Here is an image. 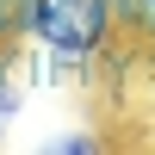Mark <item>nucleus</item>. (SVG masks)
I'll return each mask as SVG.
<instances>
[{"instance_id":"2","label":"nucleus","mask_w":155,"mask_h":155,"mask_svg":"<svg viewBox=\"0 0 155 155\" xmlns=\"http://www.w3.org/2000/svg\"><path fill=\"white\" fill-rule=\"evenodd\" d=\"M25 112V74L12 62V50H0V137L12 130V118Z\"/></svg>"},{"instance_id":"1","label":"nucleus","mask_w":155,"mask_h":155,"mask_svg":"<svg viewBox=\"0 0 155 155\" xmlns=\"http://www.w3.org/2000/svg\"><path fill=\"white\" fill-rule=\"evenodd\" d=\"M19 6V44L68 56L87 68V56L118 44V6L112 0H12Z\"/></svg>"},{"instance_id":"4","label":"nucleus","mask_w":155,"mask_h":155,"mask_svg":"<svg viewBox=\"0 0 155 155\" xmlns=\"http://www.w3.org/2000/svg\"><path fill=\"white\" fill-rule=\"evenodd\" d=\"M44 149L50 155H93V149H106V137L99 130H62V137H50Z\"/></svg>"},{"instance_id":"3","label":"nucleus","mask_w":155,"mask_h":155,"mask_svg":"<svg viewBox=\"0 0 155 155\" xmlns=\"http://www.w3.org/2000/svg\"><path fill=\"white\" fill-rule=\"evenodd\" d=\"M118 6V31L130 44H155V0H112Z\"/></svg>"}]
</instances>
